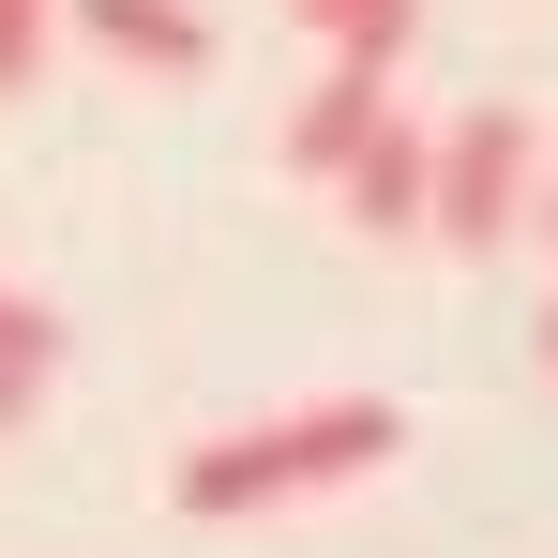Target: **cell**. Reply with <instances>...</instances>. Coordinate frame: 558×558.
<instances>
[{"label":"cell","mask_w":558,"mask_h":558,"mask_svg":"<svg viewBox=\"0 0 558 558\" xmlns=\"http://www.w3.org/2000/svg\"><path fill=\"white\" fill-rule=\"evenodd\" d=\"M392 438H408V408H392V392H317V408H287V423L196 438L167 498H182L196 529H242V513H272V498H332V483H363Z\"/></svg>","instance_id":"6da1fadb"},{"label":"cell","mask_w":558,"mask_h":558,"mask_svg":"<svg viewBox=\"0 0 558 558\" xmlns=\"http://www.w3.org/2000/svg\"><path fill=\"white\" fill-rule=\"evenodd\" d=\"M529 211H544V136H529V106H468L453 136H438V182H423V242L513 257Z\"/></svg>","instance_id":"7a4b0ae2"},{"label":"cell","mask_w":558,"mask_h":558,"mask_svg":"<svg viewBox=\"0 0 558 558\" xmlns=\"http://www.w3.org/2000/svg\"><path fill=\"white\" fill-rule=\"evenodd\" d=\"M377 136H392V76H377V61H332L317 92L287 106V182H348Z\"/></svg>","instance_id":"3957f363"},{"label":"cell","mask_w":558,"mask_h":558,"mask_svg":"<svg viewBox=\"0 0 558 558\" xmlns=\"http://www.w3.org/2000/svg\"><path fill=\"white\" fill-rule=\"evenodd\" d=\"M76 31L106 61H136V76H211V15L196 0H76Z\"/></svg>","instance_id":"277c9868"},{"label":"cell","mask_w":558,"mask_h":558,"mask_svg":"<svg viewBox=\"0 0 558 558\" xmlns=\"http://www.w3.org/2000/svg\"><path fill=\"white\" fill-rule=\"evenodd\" d=\"M423 182H438V136H408V121H392L332 196H348V227H363V242H408V227H423Z\"/></svg>","instance_id":"5b68a950"},{"label":"cell","mask_w":558,"mask_h":558,"mask_svg":"<svg viewBox=\"0 0 558 558\" xmlns=\"http://www.w3.org/2000/svg\"><path fill=\"white\" fill-rule=\"evenodd\" d=\"M287 15H302L332 61H377V76H392V61H408V31H423V0H287Z\"/></svg>","instance_id":"8992f818"},{"label":"cell","mask_w":558,"mask_h":558,"mask_svg":"<svg viewBox=\"0 0 558 558\" xmlns=\"http://www.w3.org/2000/svg\"><path fill=\"white\" fill-rule=\"evenodd\" d=\"M0 363H15V377H61V317H46L31 287H0Z\"/></svg>","instance_id":"52a82bcc"},{"label":"cell","mask_w":558,"mask_h":558,"mask_svg":"<svg viewBox=\"0 0 558 558\" xmlns=\"http://www.w3.org/2000/svg\"><path fill=\"white\" fill-rule=\"evenodd\" d=\"M46 31H61V0H0V92L46 76Z\"/></svg>","instance_id":"ba28073f"},{"label":"cell","mask_w":558,"mask_h":558,"mask_svg":"<svg viewBox=\"0 0 558 558\" xmlns=\"http://www.w3.org/2000/svg\"><path fill=\"white\" fill-rule=\"evenodd\" d=\"M31 392H46V377H15V363H0V423H31Z\"/></svg>","instance_id":"9c48e42d"},{"label":"cell","mask_w":558,"mask_h":558,"mask_svg":"<svg viewBox=\"0 0 558 558\" xmlns=\"http://www.w3.org/2000/svg\"><path fill=\"white\" fill-rule=\"evenodd\" d=\"M529 227H544V257H558V167H544V211H529Z\"/></svg>","instance_id":"30bf717a"},{"label":"cell","mask_w":558,"mask_h":558,"mask_svg":"<svg viewBox=\"0 0 558 558\" xmlns=\"http://www.w3.org/2000/svg\"><path fill=\"white\" fill-rule=\"evenodd\" d=\"M544 363H558V302H544Z\"/></svg>","instance_id":"8fae6325"}]
</instances>
